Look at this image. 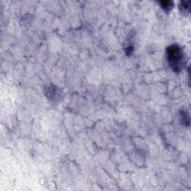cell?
Returning <instances> with one entry per match:
<instances>
[{
	"label": "cell",
	"instance_id": "cell-1",
	"mask_svg": "<svg viewBox=\"0 0 191 191\" xmlns=\"http://www.w3.org/2000/svg\"><path fill=\"white\" fill-rule=\"evenodd\" d=\"M167 58L169 66L175 72H180L188 62L186 53L179 45L173 44L167 47Z\"/></svg>",
	"mask_w": 191,
	"mask_h": 191
},
{
	"label": "cell",
	"instance_id": "cell-2",
	"mask_svg": "<svg viewBox=\"0 0 191 191\" xmlns=\"http://www.w3.org/2000/svg\"><path fill=\"white\" fill-rule=\"evenodd\" d=\"M190 2H181L179 5L181 12L185 15L189 14L190 12Z\"/></svg>",
	"mask_w": 191,
	"mask_h": 191
},
{
	"label": "cell",
	"instance_id": "cell-3",
	"mask_svg": "<svg viewBox=\"0 0 191 191\" xmlns=\"http://www.w3.org/2000/svg\"><path fill=\"white\" fill-rule=\"evenodd\" d=\"M160 7L164 9V11H167V12H169L172 10L173 6H174V3L172 1H160L159 2Z\"/></svg>",
	"mask_w": 191,
	"mask_h": 191
},
{
	"label": "cell",
	"instance_id": "cell-4",
	"mask_svg": "<svg viewBox=\"0 0 191 191\" xmlns=\"http://www.w3.org/2000/svg\"><path fill=\"white\" fill-rule=\"evenodd\" d=\"M181 115H182V120L184 121V124L188 126L189 124H190V120H189L188 116H188V115H187V114H186V113L184 112V113H182V114H181Z\"/></svg>",
	"mask_w": 191,
	"mask_h": 191
}]
</instances>
